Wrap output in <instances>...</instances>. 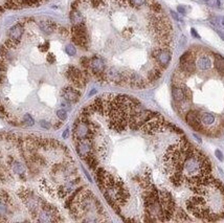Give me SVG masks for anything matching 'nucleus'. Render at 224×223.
Returning <instances> with one entry per match:
<instances>
[{
	"label": "nucleus",
	"mask_w": 224,
	"mask_h": 223,
	"mask_svg": "<svg viewBox=\"0 0 224 223\" xmlns=\"http://www.w3.org/2000/svg\"><path fill=\"white\" fill-rule=\"evenodd\" d=\"M71 36H72V42L75 45L87 49L88 47V34L85 24H73L71 27Z\"/></svg>",
	"instance_id": "obj_1"
},
{
	"label": "nucleus",
	"mask_w": 224,
	"mask_h": 223,
	"mask_svg": "<svg viewBox=\"0 0 224 223\" xmlns=\"http://www.w3.org/2000/svg\"><path fill=\"white\" fill-rule=\"evenodd\" d=\"M151 57L156 61V64L162 69H165L171 62L172 54L168 48H156L151 52Z\"/></svg>",
	"instance_id": "obj_2"
},
{
	"label": "nucleus",
	"mask_w": 224,
	"mask_h": 223,
	"mask_svg": "<svg viewBox=\"0 0 224 223\" xmlns=\"http://www.w3.org/2000/svg\"><path fill=\"white\" fill-rule=\"evenodd\" d=\"M185 121L189 125L194 129L195 131H198V132H202L205 133V128L203 126V124L201 123L200 121V116L198 114L197 110H190L189 112L187 113L185 115Z\"/></svg>",
	"instance_id": "obj_3"
},
{
	"label": "nucleus",
	"mask_w": 224,
	"mask_h": 223,
	"mask_svg": "<svg viewBox=\"0 0 224 223\" xmlns=\"http://www.w3.org/2000/svg\"><path fill=\"white\" fill-rule=\"evenodd\" d=\"M75 149L78 154L84 158L87 154L93 151V141L91 138H83L75 141Z\"/></svg>",
	"instance_id": "obj_4"
},
{
	"label": "nucleus",
	"mask_w": 224,
	"mask_h": 223,
	"mask_svg": "<svg viewBox=\"0 0 224 223\" xmlns=\"http://www.w3.org/2000/svg\"><path fill=\"white\" fill-rule=\"evenodd\" d=\"M61 95L68 103H78L81 98V92L79 89L73 87H65L61 91Z\"/></svg>",
	"instance_id": "obj_5"
},
{
	"label": "nucleus",
	"mask_w": 224,
	"mask_h": 223,
	"mask_svg": "<svg viewBox=\"0 0 224 223\" xmlns=\"http://www.w3.org/2000/svg\"><path fill=\"white\" fill-rule=\"evenodd\" d=\"M179 69L182 72H184L187 75H192L193 72H195L196 70V62H195V57L191 58V59L184 61V62L179 63Z\"/></svg>",
	"instance_id": "obj_6"
},
{
	"label": "nucleus",
	"mask_w": 224,
	"mask_h": 223,
	"mask_svg": "<svg viewBox=\"0 0 224 223\" xmlns=\"http://www.w3.org/2000/svg\"><path fill=\"white\" fill-rule=\"evenodd\" d=\"M24 29H23V24L22 23H17L14 26L11 27L9 30V38L14 41H20L22 35H23Z\"/></svg>",
	"instance_id": "obj_7"
},
{
	"label": "nucleus",
	"mask_w": 224,
	"mask_h": 223,
	"mask_svg": "<svg viewBox=\"0 0 224 223\" xmlns=\"http://www.w3.org/2000/svg\"><path fill=\"white\" fill-rule=\"evenodd\" d=\"M172 94L173 98H174L175 102H182L187 98V95H185V87L184 86H180L178 84H174L172 87Z\"/></svg>",
	"instance_id": "obj_8"
},
{
	"label": "nucleus",
	"mask_w": 224,
	"mask_h": 223,
	"mask_svg": "<svg viewBox=\"0 0 224 223\" xmlns=\"http://www.w3.org/2000/svg\"><path fill=\"white\" fill-rule=\"evenodd\" d=\"M39 26L45 34H52V33L59 29L58 24L53 21H50V20H43L39 23Z\"/></svg>",
	"instance_id": "obj_9"
},
{
	"label": "nucleus",
	"mask_w": 224,
	"mask_h": 223,
	"mask_svg": "<svg viewBox=\"0 0 224 223\" xmlns=\"http://www.w3.org/2000/svg\"><path fill=\"white\" fill-rule=\"evenodd\" d=\"M162 70L164 69H162L161 67H159L158 65L154 66L149 72H148V78H147L148 83H151V82H154V81L158 80L162 75Z\"/></svg>",
	"instance_id": "obj_10"
},
{
	"label": "nucleus",
	"mask_w": 224,
	"mask_h": 223,
	"mask_svg": "<svg viewBox=\"0 0 224 223\" xmlns=\"http://www.w3.org/2000/svg\"><path fill=\"white\" fill-rule=\"evenodd\" d=\"M196 65H197L200 70H203V71H204V70H207L212 67V61H210V59L207 57V56H202V57H200L199 59H198L197 64Z\"/></svg>",
	"instance_id": "obj_11"
},
{
	"label": "nucleus",
	"mask_w": 224,
	"mask_h": 223,
	"mask_svg": "<svg viewBox=\"0 0 224 223\" xmlns=\"http://www.w3.org/2000/svg\"><path fill=\"white\" fill-rule=\"evenodd\" d=\"M70 21L72 22V24H82L84 23V17L79 10L71 9L70 12Z\"/></svg>",
	"instance_id": "obj_12"
},
{
	"label": "nucleus",
	"mask_w": 224,
	"mask_h": 223,
	"mask_svg": "<svg viewBox=\"0 0 224 223\" xmlns=\"http://www.w3.org/2000/svg\"><path fill=\"white\" fill-rule=\"evenodd\" d=\"M214 57H215V60H214V66H215L216 70H217L221 75H224V58L218 54H216Z\"/></svg>",
	"instance_id": "obj_13"
},
{
	"label": "nucleus",
	"mask_w": 224,
	"mask_h": 223,
	"mask_svg": "<svg viewBox=\"0 0 224 223\" xmlns=\"http://www.w3.org/2000/svg\"><path fill=\"white\" fill-rule=\"evenodd\" d=\"M149 1V9L153 14H161L162 7L160 6L159 2L155 1V0H148Z\"/></svg>",
	"instance_id": "obj_14"
},
{
	"label": "nucleus",
	"mask_w": 224,
	"mask_h": 223,
	"mask_svg": "<svg viewBox=\"0 0 224 223\" xmlns=\"http://www.w3.org/2000/svg\"><path fill=\"white\" fill-rule=\"evenodd\" d=\"M12 167V170L14 173H16L18 175H22V174H25V167L23 166L22 163H18V161H13V163L11 164Z\"/></svg>",
	"instance_id": "obj_15"
},
{
	"label": "nucleus",
	"mask_w": 224,
	"mask_h": 223,
	"mask_svg": "<svg viewBox=\"0 0 224 223\" xmlns=\"http://www.w3.org/2000/svg\"><path fill=\"white\" fill-rule=\"evenodd\" d=\"M200 121L204 125H212L215 121V116L210 114V113H202L200 115Z\"/></svg>",
	"instance_id": "obj_16"
},
{
	"label": "nucleus",
	"mask_w": 224,
	"mask_h": 223,
	"mask_svg": "<svg viewBox=\"0 0 224 223\" xmlns=\"http://www.w3.org/2000/svg\"><path fill=\"white\" fill-rule=\"evenodd\" d=\"M128 1H129V4L132 7L138 9V7L145 6V4L148 2V0H128Z\"/></svg>",
	"instance_id": "obj_17"
},
{
	"label": "nucleus",
	"mask_w": 224,
	"mask_h": 223,
	"mask_svg": "<svg viewBox=\"0 0 224 223\" xmlns=\"http://www.w3.org/2000/svg\"><path fill=\"white\" fill-rule=\"evenodd\" d=\"M80 63H81V66L83 67V69H90V59H89L88 57H82L80 60Z\"/></svg>",
	"instance_id": "obj_18"
},
{
	"label": "nucleus",
	"mask_w": 224,
	"mask_h": 223,
	"mask_svg": "<svg viewBox=\"0 0 224 223\" xmlns=\"http://www.w3.org/2000/svg\"><path fill=\"white\" fill-rule=\"evenodd\" d=\"M21 123H22V125H24V126H33L34 125V118H33L29 114H24L23 121H22Z\"/></svg>",
	"instance_id": "obj_19"
},
{
	"label": "nucleus",
	"mask_w": 224,
	"mask_h": 223,
	"mask_svg": "<svg viewBox=\"0 0 224 223\" xmlns=\"http://www.w3.org/2000/svg\"><path fill=\"white\" fill-rule=\"evenodd\" d=\"M65 52H66V54L68 56H70V57H73V56L77 55V49H75V47L73 46L72 44H68L65 48Z\"/></svg>",
	"instance_id": "obj_20"
},
{
	"label": "nucleus",
	"mask_w": 224,
	"mask_h": 223,
	"mask_svg": "<svg viewBox=\"0 0 224 223\" xmlns=\"http://www.w3.org/2000/svg\"><path fill=\"white\" fill-rule=\"evenodd\" d=\"M57 116L59 117V120L65 121L66 118H67V112H66L65 110H63V109H59V110L57 111Z\"/></svg>",
	"instance_id": "obj_21"
},
{
	"label": "nucleus",
	"mask_w": 224,
	"mask_h": 223,
	"mask_svg": "<svg viewBox=\"0 0 224 223\" xmlns=\"http://www.w3.org/2000/svg\"><path fill=\"white\" fill-rule=\"evenodd\" d=\"M215 154H216V156H217V158H218L220 161H223V160H224L223 154H222V152H221L220 150H216V151H215Z\"/></svg>",
	"instance_id": "obj_22"
},
{
	"label": "nucleus",
	"mask_w": 224,
	"mask_h": 223,
	"mask_svg": "<svg viewBox=\"0 0 224 223\" xmlns=\"http://www.w3.org/2000/svg\"><path fill=\"white\" fill-rule=\"evenodd\" d=\"M40 126L43 127V128L49 129L50 128V123H48V121H40Z\"/></svg>",
	"instance_id": "obj_23"
},
{
	"label": "nucleus",
	"mask_w": 224,
	"mask_h": 223,
	"mask_svg": "<svg viewBox=\"0 0 224 223\" xmlns=\"http://www.w3.org/2000/svg\"><path fill=\"white\" fill-rule=\"evenodd\" d=\"M177 11L180 13L181 15H187V11H185L184 6H177Z\"/></svg>",
	"instance_id": "obj_24"
},
{
	"label": "nucleus",
	"mask_w": 224,
	"mask_h": 223,
	"mask_svg": "<svg viewBox=\"0 0 224 223\" xmlns=\"http://www.w3.org/2000/svg\"><path fill=\"white\" fill-rule=\"evenodd\" d=\"M47 62L50 63V64H52V63L56 62V57L53 55H48L47 56Z\"/></svg>",
	"instance_id": "obj_25"
},
{
	"label": "nucleus",
	"mask_w": 224,
	"mask_h": 223,
	"mask_svg": "<svg viewBox=\"0 0 224 223\" xmlns=\"http://www.w3.org/2000/svg\"><path fill=\"white\" fill-rule=\"evenodd\" d=\"M191 34H192V36L194 37V38H196V39H200V36H199V35H198V33L196 32V29H191Z\"/></svg>",
	"instance_id": "obj_26"
},
{
	"label": "nucleus",
	"mask_w": 224,
	"mask_h": 223,
	"mask_svg": "<svg viewBox=\"0 0 224 223\" xmlns=\"http://www.w3.org/2000/svg\"><path fill=\"white\" fill-rule=\"evenodd\" d=\"M171 14H172V16H173V18H174L175 20H177V21H180V19H179V17H178V15L176 14L175 12H171Z\"/></svg>",
	"instance_id": "obj_27"
},
{
	"label": "nucleus",
	"mask_w": 224,
	"mask_h": 223,
	"mask_svg": "<svg viewBox=\"0 0 224 223\" xmlns=\"http://www.w3.org/2000/svg\"><path fill=\"white\" fill-rule=\"evenodd\" d=\"M68 133H69V130L68 129H66V130L64 131V133H63V138H66L68 136Z\"/></svg>",
	"instance_id": "obj_28"
},
{
	"label": "nucleus",
	"mask_w": 224,
	"mask_h": 223,
	"mask_svg": "<svg viewBox=\"0 0 224 223\" xmlns=\"http://www.w3.org/2000/svg\"><path fill=\"white\" fill-rule=\"evenodd\" d=\"M4 80V73H1L0 72V83H2Z\"/></svg>",
	"instance_id": "obj_29"
},
{
	"label": "nucleus",
	"mask_w": 224,
	"mask_h": 223,
	"mask_svg": "<svg viewBox=\"0 0 224 223\" xmlns=\"http://www.w3.org/2000/svg\"><path fill=\"white\" fill-rule=\"evenodd\" d=\"M217 33H218V35H219V36H220V37L222 38V39L224 40V34H222V33H221L220 30H217Z\"/></svg>",
	"instance_id": "obj_30"
},
{
	"label": "nucleus",
	"mask_w": 224,
	"mask_h": 223,
	"mask_svg": "<svg viewBox=\"0 0 224 223\" xmlns=\"http://www.w3.org/2000/svg\"><path fill=\"white\" fill-rule=\"evenodd\" d=\"M207 1H208V0H207Z\"/></svg>",
	"instance_id": "obj_31"
}]
</instances>
